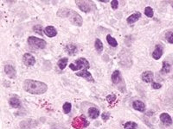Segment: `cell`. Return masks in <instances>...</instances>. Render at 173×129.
I'll list each match as a JSON object with an SVG mask.
<instances>
[{"label": "cell", "instance_id": "6da1fadb", "mask_svg": "<svg viewBox=\"0 0 173 129\" xmlns=\"http://www.w3.org/2000/svg\"><path fill=\"white\" fill-rule=\"evenodd\" d=\"M23 89L25 91L34 94V95H41L43 94L47 91L48 86L42 82L40 81H36V80H31V79H27L23 82Z\"/></svg>", "mask_w": 173, "mask_h": 129}, {"label": "cell", "instance_id": "7a4b0ae2", "mask_svg": "<svg viewBox=\"0 0 173 129\" xmlns=\"http://www.w3.org/2000/svg\"><path fill=\"white\" fill-rule=\"evenodd\" d=\"M57 16H60V17H62V18L69 19L70 22L73 24H75V25H76L78 27H81L82 25V18H81V16L77 12L73 10V9H66V8L60 9L57 11Z\"/></svg>", "mask_w": 173, "mask_h": 129}, {"label": "cell", "instance_id": "3957f363", "mask_svg": "<svg viewBox=\"0 0 173 129\" xmlns=\"http://www.w3.org/2000/svg\"><path fill=\"white\" fill-rule=\"evenodd\" d=\"M69 68H71V70H73V71H77V70H81V69L87 70L89 68V63L86 59L80 58L75 63L70 64Z\"/></svg>", "mask_w": 173, "mask_h": 129}, {"label": "cell", "instance_id": "277c9868", "mask_svg": "<svg viewBox=\"0 0 173 129\" xmlns=\"http://www.w3.org/2000/svg\"><path fill=\"white\" fill-rule=\"evenodd\" d=\"M28 43L30 47L38 49H43L46 47V41L44 40L39 39L35 36H29L28 38Z\"/></svg>", "mask_w": 173, "mask_h": 129}, {"label": "cell", "instance_id": "5b68a950", "mask_svg": "<svg viewBox=\"0 0 173 129\" xmlns=\"http://www.w3.org/2000/svg\"><path fill=\"white\" fill-rule=\"evenodd\" d=\"M88 126V122L83 115L74 118L72 122V127L75 129H82Z\"/></svg>", "mask_w": 173, "mask_h": 129}, {"label": "cell", "instance_id": "8992f818", "mask_svg": "<svg viewBox=\"0 0 173 129\" xmlns=\"http://www.w3.org/2000/svg\"><path fill=\"white\" fill-rule=\"evenodd\" d=\"M75 3L78 5L79 9L85 12V13H88L91 11V6L90 4L92 3V2L90 1H76Z\"/></svg>", "mask_w": 173, "mask_h": 129}, {"label": "cell", "instance_id": "52a82bcc", "mask_svg": "<svg viewBox=\"0 0 173 129\" xmlns=\"http://www.w3.org/2000/svg\"><path fill=\"white\" fill-rule=\"evenodd\" d=\"M23 61L26 66H31L35 64L36 59H35V57L31 55L30 53H25L23 57Z\"/></svg>", "mask_w": 173, "mask_h": 129}, {"label": "cell", "instance_id": "ba28073f", "mask_svg": "<svg viewBox=\"0 0 173 129\" xmlns=\"http://www.w3.org/2000/svg\"><path fill=\"white\" fill-rule=\"evenodd\" d=\"M76 76H78V77H81V78H86V79H87L88 81H89V82H92V83L94 82V78L92 77L91 73L88 72L86 71V70H82L81 72H77V73H76Z\"/></svg>", "mask_w": 173, "mask_h": 129}, {"label": "cell", "instance_id": "9c48e42d", "mask_svg": "<svg viewBox=\"0 0 173 129\" xmlns=\"http://www.w3.org/2000/svg\"><path fill=\"white\" fill-rule=\"evenodd\" d=\"M163 54V47L161 45H157L155 50L152 53V57L154 59H159Z\"/></svg>", "mask_w": 173, "mask_h": 129}, {"label": "cell", "instance_id": "30bf717a", "mask_svg": "<svg viewBox=\"0 0 173 129\" xmlns=\"http://www.w3.org/2000/svg\"><path fill=\"white\" fill-rule=\"evenodd\" d=\"M4 72H5V73L10 78H16V70H15V68L12 66H10V65H7V66H5V67H4Z\"/></svg>", "mask_w": 173, "mask_h": 129}, {"label": "cell", "instance_id": "8fae6325", "mask_svg": "<svg viewBox=\"0 0 173 129\" xmlns=\"http://www.w3.org/2000/svg\"><path fill=\"white\" fill-rule=\"evenodd\" d=\"M160 120L165 126H171L172 124V120L171 116L166 113H163L160 115Z\"/></svg>", "mask_w": 173, "mask_h": 129}, {"label": "cell", "instance_id": "7c38bea8", "mask_svg": "<svg viewBox=\"0 0 173 129\" xmlns=\"http://www.w3.org/2000/svg\"><path fill=\"white\" fill-rule=\"evenodd\" d=\"M142 80L146 83H152L153 79V73L152 72H145L142 73Z\"/></svg>", "mask_w": 173, "mask_h": 129}, {"label": "cell", "instance_id": "4fadbf2b", "mask_svg": "<svg viewBox=\"0 0 173 129\" xmlns=\"http://www.w3.org/2000/svg\"><path fill=\"white\" fill-rule=\"evenodd\" d=\"M133 107L134 109H136L138 111H140V112H144L145 109H146L145 103L143 102H141V101H135V102H133Z\"/></svg>", "mask_w": 173, "mask_h": 129}, {"label": "cell", "instance_id": "5bb4252c", "mask_svg": "<svg viewBox=\"0 0 173 129\" xmlns=\"http://www.w3.org/2000/svg\"><path fill=\"white\" fill-rule=\"evenodd\" d=\"M44 32H45V34L48 37H54L57 34V31L53 26H48L45 28Z\"/></svg>", "mask_w": 173, "mask_h": 129}, {"label": "cell", "instance_id": "9a60e30c", "mask_svg": "<svg viewBox=\"0 0 173 129\" xmlns=\"http://www.w3.org/2000/svg\"><path fill=\"white\" fill-rule=\"evenodd\" d=\"M36 122H32V120H29V121H24L22 122L20 124V127L23 129H31L34 126H36Z\"/></svg>", "mask_w": 173, "mask_h": 129}, {"label": "cell", "instance_id": "2e32d148", "mask_svg": "<svg viewBox=\"0 0 173 129\" xmlns=\"http://www.w3.org/2000/svg\"><path fill=\"white\" fill-rule=\"evenodd\" d=\"M141 16V13L140 12H135L134 14L131 15L128 18H127V22L129 24H132V23H134L135 22H137Z\"/></svg>", "mask_w": 173, "mask_h": 129}, {"label": "cell", "instance_id": "e0dca14e", "mask_svg": "<svg viewBox=\"0 0 173 129\" xmlns=\"http://www.w3.org/2000/svg\"><path fill=\"white\" fill-rule=\"evenodd\" d=\"M88 115H89V117L92 118V119H96L99 115H100V111L98 109L96 108H90L88 109Z\"/></svg>", "mask_w": 173, "mask_h": 129}, {"label": "cell", "instance_id": "ac0fdd59", "mask_svg": "<svg viewBox=\"0 0 173 129\" xmlns=\"http://www.w3.org/2000/svg\"><path fill=\"white\" fill-rule=\"evenodd\" d=\"M10 103V105L12 107V108H15V109H17L21 106V102L18 98L16 97H11L9 101Z\"/></svg>", "mask_w": 173, "mask_h": 129}, {"label": "cell", "instance_id": "d6986e66", "mask_svg": "<svg viewBox=\"0 0 173 129\" xmlns=\"http://www.w3.org/2000/svg\"><path fill=\"white\" fill-rule=\"evenodd\" d=\"M66 50L69 55H75L77 52V47H76V46H75L73 44H69V45H67Z\"/></svg>", "mask_w": 173, "mask_h": 129}, {"label": "cell", "instance_id": "ffe728a7", "mask_svg": "<svg viewBox=\"0 0 173 129\" xmlns=\"http://www.w3.org/2000/svg\"><path fill=\"white\" fill-rule=\"evenodd\" d=\"M112 80L114 82V84H118L120 80V72L119 71H115L114 72L113 75H112Z\"/></svg>", "mask_w": 173, "mask_h": 129}, {"label": "cell", "instance_id": "44dd1931", "mask_svg": "<svg viewBox=\"0 0 173 129\" xmlns=\"http://www.w3.org/2000/svg\"><path fill=\"white\" fill-rule=\"evenodd\" d=\"M107 41L108 44H109L111 47H115L118 46V42H117V41H116L114 37H112L110 34H108V35L107 36Z\"/></svg>", "mask_w": 173, "mask_h": 129}, {"label": "cell", "instance_id": "7402d4cb", "mask_svg": "<svg viewBox=\"0 0 173 129\" xmlns=\"http://www.w3.org/2000/svg\"><path fill=\"white\" fill-rule=\"evenodd\" d=\"M67 64H68V59H67V58H62V59H61L58 61V63H57V65H58V66H59V68H60L61 70L65 69V67L67 66Z\"/></svg>", "mask_w": 173, "mask_h": 129}, {"label": "cell", "instance_id": "603a6c76", "mask_svg": "<svg viewBox=\"0 0 173 129\" xmlns=\"http://www.w3.org/2000/svg\"><path fill=\"white\" fill-rule=\"evenodd\" d=\"M95 49L98 53H101L103 50V44L100 39L95 40Z\"/></svg>", "mask_w": 173, "mask_h": 129}, {"label": "cell", "instance_id": "cb8c5ba5", "mask_svg": "<svg viewBox=\"0 0 173 129\" xmlns=\"http://www.w3.org/2000/svg\"><path fill=\"white\" fill-rule=\"evenodd\" d=\"M171 66L167 63V62H164L163 63V67L161 69V72L162 73H169L171 72Z\"/></svg>", "mask_w": 173, "mask_h": 129}, {"label": "cell", "instance_id": "d4e9b609", "mask_svg": "<svg viewBox=\"0 0 173 129\" xmlns=\"http://www.w3.org/2000/svg\"><path fill=\"white\" fill-rule=\"evenodd\" d=\"M137 127H138V125L135 122H128L124 126L125 129H136Z\"/></svg>", "mask_w": 173, "mask_h": 129}, {"label": "cell", "instance_id": "484cf974", "mask_svg": "<svg viewBox=\"0 0 173 129\" xmlns=\"http://www.w3.org/2000/svg\"><path fill=\"white\" fill-rule=\"evenodd\" d=\"M165 38L167 40V41L171 44H173V32L169 31L165 34Z\"/></svg>", "mask_w": 173, "mask_h": 129}, {"label": "cell", "instance_id": "4316f807", "mask_svg": "<svg viewBox=\"0 0 173 129\" xmlns=\"http://www.w3.org/2000/svg\"><path fill=\"white\" fill-rule=\"evenodd\" d=\"M145 14L146 16H147L148 17H152L153 16V9L151 7H146L145 9Z\"/></svg>", "mask_w": 173, "mask_h": 129}, {"label": "cell", "instance_id": "83f0119b", "mask_svg": "<svg viewBox=\"0 0 173 129\" xmlns=\"http://www.w3.org/2000/svg\"><path fill=\"white\" fill-rule=\"evenodd\" d=\"M71 110V103H65L63 104V112L65 114H68Z\"/></svg>", "mask_w": 173, "mask_h": 129}, {"label": "cell", "instance_id": "f1b7e54d", "mask_svg": "<svg viewBox=\"0 0 173 129\" xmlns=\"http://www.w3.org/2000/svg\"><path fill=\"white\" fill-rule=\"evenodd\" d=\"M33 30L36 32V33H37L38 34H40V35H42L43 34H42V27L41 26V25H36V26H34V28H33Z\"/></svg>", "mask_w": 173, "mask_h": 129}, {"label": "cell", "instance_id": "f546056e", "mask_svg": "<svg viewBox=\"0 0 173 129\" xmlns=\"http://www.w3.org/2000/svg\"><path fill=\"white\" fill-rule=\"evenodd\" d=\"M107 100L108 103H114L116 100V96L115 95H108L107 97Z\"/></svg>", "mask_w": 173, "mask_h": 129}, {"label": "cell", "instance_id": "4dcf8cb0", "mask_svg": "<svg viewBox=\"0 0 173 129\" xmlns=\"http://www.w3.org/2000/svg\"><path fill=\"white\" fill-rule=\"evenodd\" d=\"M111 4H112V8H113L114 9H118V7H119V2H118L117 0H113V1H111Z\"/></svg>", "mask_w": 173, "mask_h": 129}, {"label": "cell", "instance_id": "1f68e13d", "mask_svg": "<svg viewBox=\"0 0 173 129\" xmlns=\"http://www.w3.org/2000/svg\"><path fill=\"white\" fill-rule=\"evenodd\" d=\"M152 89H154V90H158V89L161 88L162 85H161L160 84H159V83H155V82H153L152 84Z\"/></svg>", "mask_w": 173, "mask_h": 129}, {"label": "cell", "instance_id": "d6a6232c", "mask_svg": "<svg viewBox=\"0 0 173 129\" xmlns=\"http://www.w3.org/2000/svg\"><path fill=\"white\" fill-rule=\"evenodd\" d=\"M102 119H103L104 121H107V120L109 119V114H108V113H104V114L102 115Z\"/></svg>", "mask_w": 173, "mask_h": 129}, {"label": "cell", "instance_id": "836d02e7", "mask_svg": "<svg viewBox=\"0 0 173 129\" xmlns=\"http://www.w3.org/2000/svg\"><path fill=\"white\" fill-rule=\"evenodd\" d=\"M52 129H56V128H52Z\"/></svg>", "mask_w": 173, "mask_h": 129}, {"label": "cell", "instance_id": "e575fe53", "mask_svg": "<svg viewBox=\"0 0 173 129\" xmlns=\"http://www.w3.org/2000/svg\"><path fill=\"white\" fill-rule=\"evenodd\" d=\"M172 7H173V5H172Z\"/></svg>", "mask_w": 173, "mask_h": 129}]
</instances>
